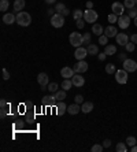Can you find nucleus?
<instances>
[{
  "mask_svg": "<svg viewBox=\"0 0 137 152\" xmlns=\"http://www.w3.org/2000/svg\"><path fill=\"white\" fill-rule=\"evenodd\" d=\"M104 34L107 36L108 39H111V37H115V36L118 34V30H117L115 26L110 25V26H107V28L104 29Z\"/></svg>",
  "mask_w": 137,
  "mask_h": 152,
  "instance_id": "nucleus-14",
  "label": "nucleus"
},
{
  "mask_svg": "<svg viewBox=\"0 0 137 152\" xmlns=\"http://www.w3.org/2000/svg\"><path fill=\"white\" fill-rule=\"evenodd\" d=\"M130 151H132V152H137V144L133 145V147H130Z\"/></svg>",
  "mask_w": 137,
  "mask_h": 152,
  "instance_id": "nucleus-51",
  "label": "nucleus"
},
{
  "mask_svg": "<svg viewBox=\"0 0 137 152\" xmlns=\"http://www.w3.org/2000/svg\"><path fill=\"white\" fill-rule=\"evenodd\" d=\"M136 142H137V140H136V137H133V136H130V137L126 138L128 147H133V145H136Z\"/></svg>",
  "mask_w": 137,
  "mask_h": 152,
  "instance_id": "nucleus-35",
  "label": "nucleus"
},
{
  "mask_svg": "<svg viewBox=\"0 0 137 152\" xmlns=\"http://www.w3.org/2000/svg\"><path fill=\"white\" fill-rule=\"evenodd\" d=\"M37 82L41 85V89H47V88H44V86H47V85L50 84V82H48V75L45 74V73H40V74L37 75Z\"/></svg>",
  "mask_w": 137,
  "mask_h": 152,
  "instance_id": "nucleus-13",
  "label": "nucleus"
},
{
  "mask_svg": "<svg viewBox=\"0 0 137 152\" xmlns=\"http://www.w3.org/2000/svg\"><path fill=\"white\" fill-rule=\"evenodd\" d=\"M84 22H85V19H84V18H81V19H77V28H78V29H82L84 26H85V23H84Z\"/></svg>",
  "mask_w": 137,
  "mask_h": 152,
  "instance_id": "nucleus-42",
  "label": "nucleus"
},
{
  "mask_svg": "<svg viewBox=\"0 0 137 152\" xmlns=\"http://www.w3.org/2000/svg\"><path fill=\"white\" fill-rule=\"evenodd\" d=\"M115 41L118 45H126L128 42H129V37H128L126 33H118V34L115 36Z\"/></svg>",
  "mask_w": 137,
  "mask_h": 152,
  "instance_id": "nucleus-11",
  "label": "nucleus"
},
{
  "mask_svg": "<svg viewBox=\"0 0 137 152\" xmlns=\"http://www.w3.org/2000/svg\"><path fill=\"white\" fill-rule=\"evenodd\" d=\"M110 145H111V141H110V140H104V141H103V147H104V148H108V147H110Z\"/></svg>",
  "mask_w": 137,
  "mask_h": 152,
  "instance_id": "nucleus-45",
  "label": "nucleus"
},
{
  "mask_svg": "<svg viewBox=\"0 0 137 152\" xmlns=\"http://www.w3.org/2000/svg\"><path fill=\"white\" fill-rule=\"evenodd\" d=\"M45 1H47L48 4H52V3H55V1H56V0H45Z\"/></svg>",
  "mask_w": 137,
  "mask_h": 152,
  "instance_id": "nucleus-52",
  "label": "nucleus"
},
{
  "mask_svg": "<svg viewBox=\"0 0 137 152\" xmlns=\"http://www.w3.org/2000/svg\"><path fill=\"white\" fill-rule=\"evenodd\" d=\"M128 15H129L130 18H133V19H134V18L137 17V8H136V7L129 8V14H128Z\"/></svg>",
  "mask_w": 137,
  "mask_h": 152,
  "instance_id": "nucleus-40",
  "label": "nucleus"
},
{
  "mask_svg": "<svg viewBox=\"0 0 137 152\" xmlns=\"http://www.w3.org/2000/svg\"><path fill=\"white\" fill-rule=\"evenodd\" d=\"M125 48H126V51H128V52H133V51H134V48H136V45H134V42H132V41H130V42H128L126 45H125Z\"/></svg>",
  "mask_w": 137,
  "mask_h": 152,
  "instance_id": "nucleus-39",
  "label": "nucleus"
},
{
  "mask_svg": "<svg viewBox=\"0 0 137 152\" xmlns=\"http://www.w3.org/2000/svg\"><path fill=\"white\" fill-rule=\"evenodd\" d=\"M108 22H111V23H115V22H118V15L114 14V12H111V14L107 17Z\"/></svg>",
  "mask_w": 137,
  "mask_h": 152,
  "instance_id": "nucleus-36",
  "label": "nucleus"
},
{
  "mask_svg": "<svg viewBox=\"0 0 137 152\" xmlns=\"http://www.w3.org/2000/svg\"><path fill=\"white\" fill-rule=\"evenodd\" d=\"M74 73H76V71L73 70L71 67H63L60 70V75L63 77V80H65V78H71L73 75H74Z\"/></svg>",
  "mask_w": 137,
  "mask_h": 152,
  "instance_id": "nucleus-15",
  "label": "nucleus"
},
{
  "mask_svg": "<svg viewBox=\"0 0 137 152\" xmlns=\"http://www.w3.org/2000/svg\"><path fill=\"white\" fill-rule=\"evenodd\" d=\"M82 44H88V45L90 44V33L85 32V34L82 36Z\"/></svg>",
  "mask_w": 137,
  "mask_h": 152,
  "instance_id": "nucleus-37",
  "label": "nucleus"
},
{
  "mask_svg": "<svg viewBox=\"0 0 137 152\" xmlns=\"http://www.w3.org/2000/svg\"><path fill=\"white\" fill-rule=\"evenodd\" d=\"M103 148H104L103 145L96 144V145H93V147H92V151H93V152H101V151H103Z\"/></svg>",
  "mask_w": 137,
  "mask_h": 152,
  "instance_id": "nucleus-41",
  "label": "nucleus"
},
{
  "mask_svg": "<svg viewBox=\"0 0 137 152\" xmlns=\"http://www.w3.org/2000/svg\"><path fill=\"white\" fill-rule=\"evenodd\" d=\"M87 50H88V55H92V56L99 55V48H98V45H95V44H89Z\"/></svg>",
  "mask_w": 137,
  "mask_h": 152,
  "instance_id": "nucleus-25",
  "label": "nucleus"
},
{
  "mask_svg": "<svg viewBox=\"0 0 137 152\" xmlns=\"http://www.w3.org/2000/svg\"><path fill=\"white\" fill-rule=\"evenodd\" d=\"M47 89L51 93H56L58 92V84H56V82H51V84L47 85Z\"/></svg>",
  "mask_w": 137,
  "mask_h": 152,
  "instance_id": "nucleus-29",
  "label": "nucleus"
},
{
  "mask_svg": "<svg viewBox=\"0 0 137 152\" xmlns=\"http://www.w3.org/2000/svg\"><path fill=\"white\" fill-rule=\"evenodd\" d=\"M128 78H129V75H128L126 70H117L115 71V81L118 82V84L125 85L128 82Z\"/></svg>",
  "mask_w": 137,
  "mask_h": 152,
  "instance_id": "nucleus-5",
  "label": "nucleus"
},
{
  "mask_svg": "<svg viewBox=\"0 0 137 152\" xmlns=\"http://www.w3.org/2000/svg\"><path fill=\"white\" fill-rule=\"evenodd\" d=\"M76 103H77V104H82V103H84L82 95H77V96H76Z\"/></svg>",
  "mask_w": 137,
  "mask_h": 152,
  "instance_id": "nucleus-43",
  "label": "nucleus"
},
{
  "mask_svg": "<svg viewBox=\"0 0 137 152\" xmlns=\"http://www.w3.org/2000/svg\"><path fill=\"white\" fill-rule=\"evenodd\" d=\"M1 73H3V80H8V78H10V73H8L6 69H3V70H1Z\"/></svg>",
  "mask_w": 137,
  "mask_h": 152,
  "instance_id": "nucleus-44",
  "label": "nucleus"
},
{
  "mask_svg": "<svg viewBox=\"0 0 137 152\" xmlns=\"http://www.w3.org/2000/svg\"><path fill=\"white\" fill-rule=\"evenodd\" d=\"M43 102H44V104H47V106H54L55 104V102H56V97H55V95L52 96H44L43 97Z\"/></svg>",
  "mask_w": 137,
  "mask_h": 152,
  "instance_id": "nucleus-24",
  "label": "nucleus"
},
{
  "mask_svg": "<svg viewBox=\"0 0 137 152\" xmlns=\"http://www.w3.org/2000/svg\"><path fill=\"white\" fill-rule=\"evenodd\" d=\"M51 25L54 26V28H62V26L65 25V17L59 12L54 14L51 17Z\"/></svg>",
  "mask_w": 137,
  "mask_h": 152,
  "instance_id": "nucleus-3",
  "label": "nucleus"
},
{
  "mask_svg": "<svg viewBox=\"0 0 137 152\" xmlns=\"http://www.w3.org/2000/svg\"><path fill=\"white\" fill-rule=\"evenodd\" d=\"M119 59H121V60H126L128 58H126V55H125V53H119Z\"/></svg>",
  "mask_w": 137,
  "mask_h": 152,
  "instance_id": "nucleus-50",
  "label": "nucleus"
},
{
  "mask_svg": "<svg viewBox=\"0 0 137 152\" xmlns=\"http://www.w3.org/2000/svg\"><path fill=\"white\" fill-rule=\"evenodd\" d=\"M65 4L63 3H56V6H55V11H56V12H59V14H62V11L65 10Z\"/></svg>",
  "mask_w": 137,
  "mask_h": 152,
  "instance_id": "nucleus-38",
  "label": "nucleus"
},
{
  "mask_svg": "<svg viewBox=\"0 0 137 152\" xmlns=\"http://www.w3.org/2000/svg\"><path fill=\"white\" fill-rule=\"evenodd\" d=\"M79 111H81V107H79V104H77V103H74V104L67 107V113L71 114V115H77Z\"/></svg>",
  "mask_w": 137,
  "mask_h": 152,
  "instance_id": "nucleus-18",
  "label": "nucleus"
},
{
  "mask_svg": "<svg viewBox=\"0 0 137 152\" xmlns=\"http://www.w3.org/2000/svg\"><path fill=\"white\" fill-rule=\"evenodd\" d=\"M70 14V10H67V8H65V10L62 11V15H63V17H66V15H68Z\"/></svg>",
  "mask_w": 137,
  "mask_h": 152,
  "instance_id": "nucleus-49",
  "label": "nucleus"
},
{
  "mask_svg": "<svg viewBox=\"0 0 137 152\" xmlns=\"http://www.w3.org/2000/svg\"><path fill=\"white\" fill-rule=\"evenodd\" d=\"M99 44H101V45H107L108 44V37L106 34H101V36H99Z\"/></svg>",
  "mask_w": 137,
  "mask_h": 152,
  "instance_id": "nucleus-32",
  "label": "nucleus"
},
{
  "mask_svg": "<svg viewBox=\"0 0 137 152\" xmlns=\"http://www.w3.org/2000/svg\"><path fill=\"white\" fill-rule=\"evenodd\" d=\"M3 22L4 23H7V25H12L14 22H17V17H15L14 14H11V12L4 14L3 15Z\"/></svg>",
  "mask_w": 137,
  "mask_h": 152,
  "instance_id": "nucleus-16",
  "label": "nucleus"
},
{
  "mask_svg": "<svg viewBox=\"0 0 137 152\" xmlns=\"http://www.w3.org/2000/svg\"><path fill=\"white\" fill-rule=\"evenodd\" d=\"M92 33H95L96 36H101L104 33V29H103L101 25H99V23H93L92 25Z\"/></svg>",
  "mask_w": 137,
  "mask_h": 152,
  "instance_id": "nucleus-21",
  "label": "nucleus"
},
{
  "mask_svg": "<svg viewBox=\"0 0 137 152\" xmlns=\"http://www.w3.org/2000/svg\"><path fill=\"white\" fill-rule=\"evenodd\" d=\"M115 71H117L115 64L114 63H107V66H106V73H107V74H115Z\"/></svg>",
  "mask_w": 137,
  "mask_h": 152,
  "instance_id": "nucleus-28",
  "label": "nucleus"
},
{
  "mask_svg": "<svg viewBox=\"0 0 137 152\" xmlns=\"http://www.w3.org/2000/svg\"><path fill=\"white\" fill-rule=\"evenodd\" d=\"M87 8L88 10H90V8H93V1H87Z\"/></svg>",
  "mask_w": 137,
  "mask_h": 152,
  "instance_id": "nucleus-48",
  "label": "nucleus"
},
{
  "mask_svg": "<svg viewBox=\"0 0 137 152\" xmlns=\"http://www.w3.org/2000/svg\"><path fill=\"white\" fill-rule=\"evenodd\" d=\"M8 0H0V11H7L8 10Z\"/></svg>",
  "mask_w": 137,
  "mask_h": 152,
  "instance_id": "nucleus-31",
  "label": "nucleus"
},
{
  "mask_svg": "<svg viewBox=\"0 0 137 152\" xmlns=\"http://www.w3.org/2000/svg\"><path fill=\"white\" fill-rule=\"evenodd\" d=\"M87 55H88V50H87V48H84V47H78V48H76L74 56H76L77 60H84Z\"/></svg>",
  "mask_w": 137,
  "mask_h": 152,
  "instance_id": "nucleus-12",
  "label": "nucleus"
},
{
  "mask_svg": "<svg viewBox=\"0 0 137 152\" xmlns=\"http://www.w3.org/2000/svg\"><path fill=\"white\" fill-rule=\"evenodd\" d=\"M71 86H73L71 78H65L63 82H62V88L65 89V91H68V89H71Z\"/></svg>",
  "mask_w": 137,
  "mask_h": 152,
  "instance_id": "nucleus-26",
  "label": "nucleus"
},
{
  "mask_svg": "<svg viewBox=\"0 0 137 152\" xmlns=\"http://www.w3.org/2000/svg\"><path fill=\"white\" fill-rule=\"evenodd\" d=\"M134 1H136V4H137V0H134Z\"/></svg>",
  "mask_w": 137,
  "mask_h": 152,
  "instance_id": "nucleus-55",
  "label": "nucleus"
},
{
  "mask_svg": "<svg viewBox=\"0 0 137 152\" xmlns=\"http://www.w3.org/2000/svg\"><path fill=\"white\" fill-rule=\"evenodd\" d=\"M71 81H73V85H74V86H77V88H81V86H84V85H85V78H84L82 75H79V73H77V74L73 75Z\"/></svg>",
  "mask_w": 137,
  "mask_h": 152,
  "instance_id": "nucleus-10",
  "label": "nucleus"
},
{
  "mask_svg": "<svg viewBox=\"0 0 137 152\" xmlns=\"http://www.w3.org/2000/svg\"><path fill=\"white\" fill-rule=\"evenodd\" d=\"M106 56H107V55H106V52H103V53H99V55H98L99 60H104V59H106Z\"/></svg>",
  "mask_w": 137,
  "mask_h": 152,
  "instance_id": "nucleus-47",
  "label": "nucleus"
},
{
  "mask_svg": "<svg viewBox=\"0 0 137 152\" xmlns=\"http://www.w3.org/2000/svg\"><path fill=\"white\" fill-rule=\"evenodd\" d=\"M0 106H1V113H0V117L4 118L6 115H7V113H8V104H7V102L3 99V100H0Z\"/></svg>",
  "mask_w": 137,
  "mask_h": 152,
  "instance_id": "nucleus-22",
  "label": "nucleus"
},
{
  "mask_svg": "<svg viewBox=\"0 0 137 152\" xmlns=\"http://www.w3.org/2000/svg\"><path fill=\"white\" fill-rule=\"evenodd\" d=\"M66 111H67V106L65 104V102H59L56 104V113H58V115H63Z\"/></svg>",
  "mask_w": 137,
  "mask_h": 152,
  "instance_id": "nucleus-20",
  "label": "nucleus"
},
{
  "mask_svg": "<svg viewBox=\"0 0 137 152\" xmlns=\"http://www.w3.org/2000/svg\"><path fill=\"white\" fill-rule=\"evenodd\" d=\"M123 6L126 8H133L136 6V1L134 0H123Z\"/></svg>",
  "mask_w": 137,
  "mask_h": 152,
  "instance_id": "nucleus-34",
  "label": "nucleus"
},
{
  "mask_svg": "<svg viewBox=\"0 0 137 152\" xmlns=\"http://www.w3.org/2000/svg\"><path fill=\"white\" fill-rule=\"evenodd\" d=\"M130 41L134 42V44H137V34H132V36H130Z\"/></svg>",
  "mask_w": 137,
  "mask_h": 152,
  "instance_id": "nucleus-46",
  "label": "nucleus"
},
{
  "mask_svg": "<svg viewBox=\"0 0 137 152\" xmlns=\"http://www.w3.org/2000/svg\"><path fill=\"white\" fill-rule=\"evenodd\" d=\"M73 18L74 19H81V18H84V11H81V10H76L74 12H73Z\"/></svg>",
  "mask_w": 137,
  "mask_h": 152,
  "instance_id": "nucleus-33",
  "label": "nucleus"
},
{
  "mask_svg": "<svg viewBox=\"0 0 137 152\" xmlns=\"http://www.w3.org/2000/svg\"><path fill=\"white\" fill-rule=\"evenodd\" d=\"M68 41H70V44H71L73 47L78 48V47H81V44H82V34H79V33H77V32H73L71 34H70V37H68Z\"/></svg>",
  "mask_w": 137,
  "mask_h": 152,
  "instance_id": "nucleus-4",
  "label": "nucleus"
},
{
  "mask_svg": "<svg viewBox=\"0 0 137 152\" xmlns=\"http://www.w3.org/2000/svg\"><path fill=\"white\" fill-rule=\"evenodd\" d=\"M73 70L76 71V73H85V71L88 70V63L85 62V60H78L76 64H74V69Z\"/></svg>",
  "mask_w": 137,
  "mask_h": 152,
  "instance_id": "nucleus-7",
  "label": "nucleus"
},
{
  "mask_svg": "<svg viewBox=\"0 0 137 152\" xmlns=\"http://www.w3.org/2000/svg\"><path fill=\"white\" fill-rule=\"evenodd\" d=\"M123 70H126L128 73H134L137 70V63L133 59H126L123 60Z\"/></svg>",
  "mask_w": 137,
  "mask_h": 152,
  "instance_id": "nucleus-6",
  "label": "nucleus"
},
{
  "mask_svg": "<svg viewBox=\"0 0 137 152\" xmlns=\"http://www.w3.org/2000/svg\"><path fill=\"white\" fill-rule=\"evenodd\" d=\"M130 19H132V18H130L129 15H121V17H118V26H119L121 29L129 28Z\"/></svg>",
  "mask_w": 137,
  "mask_h": 152,
  "instance_id": "nucleus-9",
  "label": "nucleus"
},
{
  "mask_svg": "<svg viewBox=\"0 0 137 152\" xmlns=\"http://www.w3.org/2000/svg\"><path fill=\"white\" fill-rule=\"evenodd\" d=\"M134 25H136V26H137V17H136V18H134Z\"/></svg>",
  "mask_w": 137,
  "mask_h": 152,
  "instance_id": "nucleus-54",
  "label": "nucleus"
},
{
  "mask_svg": "<svg viewBox=\"0 0 137 152\" xmlns=\"http://www.w3.org/2000/svg\"><path fill=\"white\" fill-rule=\"evenodd\" d=\"M30 22H32V17H30L29 12H25V11L18 12V15H17V23H18L19 26L26 28V26L30 25Z\"/></svg>",
  "mask_w": 137,
  "mask_h": 152,
  "instance_id": "nucleus-1",
  "label": "nucleus"
},
{
  "mask_svg": "<svg viewBox=\"0 0 137 152\" xmlns=\"http://www.w3.org/2000/svg\"><path fill=\"white\" fill-rule=\"evenodd\" d=\"M111 10H112V12H114V14H117L118 17H121V15H123V11H125V6H123V3L115 1V3H112Z\"/></svg>",
  "mask_w": 137,
  "mask_h": 152,
  "instance_id": "nucleus-8",
  "label": "nucleus"
},
{
  "mask_svg": "<svg viewBox=\"0 0 137 152\" xmlns=\"http://www.w3.org/2000/svg\"><path fill=\"white\" fill-rule=\"evenodd\" d=\"M48 14H50L51 17H52V15H54V10H48Z\"/></svg>",
  "mask_w": 137,
  "mask_h": 152,
  "instance_id": "nucleus-53",
  "label": "nucleus"
},
{
  "mask_svg": "<svg viewBox=\"0 0 137 152\" xmlns=\"http://www.w3.org/2000/svg\"><path fill=\"white\" fill-rule=\"evenodd\" d=\"M93 110V103L92 102H84L82 106H81V111L84 114H89L90 111Z\"/></svg>",
  "mask_w": 137,
  "mask_h": 152,
  "instance_id": "nucleus-17",
  "label": "nucleus"
},
{
  "mask_svg": "<svg viewBox=\"0 0 137 152\" xmlns=\"http://www.w3.org/2000/svg\"><path fill=\"white\" fill-rule=\"evenodd\" d=\"M117 151L118 152H128V144L126 142H118V144H117Z\"/></svg>",
  "mask_w": 137,
  "mask_h": 152,
  "instance_id": "nucleus-30",
  "label": "nucleus"
},
{
  "mask_svg": "<svg viewBox=\"0 0 137 152\" xmlns=\"http://www.w3.org/2000/svg\"><path fill=\"white\" fill-rule=\"evenodd\" d=\"M98 18H99V14L93 8L84 11V19H85V22H88V23H92V25H93L95 22L98 21Z\"/></svg>",
  "mask_w": 137,
  "mask_h": 152,
  "instance_id": "nucleus-2",
  "label": "nucleus"
},
{
  "mask_svg": "<svg viewBox=\"0 0 137 152\" xmlns=\"http://www.w3.org/2000/svg\"><path fill=\"white\" fill-rule=\"evenodd\" d=\"M55 97H56V102H63L66 99V91L62 89V91H58L55 93Z\"/></svg>",
  "mask_w": 137,
  "mask_h": 152,
  "instance_id": "nucleus-27",
  "label": "nucleus"
},
{
  "mask_svg": "<svg viewBox=\"0 0 137 152\" xmlns=\"http://www.w3.org/2000/svg\"><path fill=\"white\" fill-rule=\"evenodd\" d=\"M104 52L107 56H112V55H115V52H117V47L112 45V44H107V45L104 47Z\"/></svg>",
  "mask_w": 137,
  "mask_h": 152,
  "instance_id": "nucleus-19",
  "label": "nucleus"
},
{
  "mask_svg": "<svg viewBox=\"0 0 137 152\" xmlns=\"http://www.w3.org/2000/svg\"><path fill=\"white\" fill-rule=\"evenodd\" d=\"M25 7V0H15L14 1V11L17 12H21Z\"/></svg>",
  "mask_w": 137,
  "mask_h": 152,
  "instance_id": "nucleus-23",
  "label": "nucleus"
}]
</instances>
